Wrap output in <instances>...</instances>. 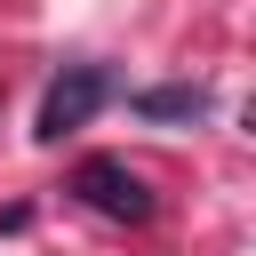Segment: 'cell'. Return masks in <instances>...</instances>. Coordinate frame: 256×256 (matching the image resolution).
<instances>
[{
    "label": "cell",
    "instance_id": "6da1fadb",
    "mask_svg": "<svg viewBox=\"0 0 256 256\" xmlns=\"http://www.w3.org/2000/svg\"><path fill=\"white\" fill-rule=\"evenodd\" d=\"M104 96H112V72H104V64H64V72L48 80V96H40L32 136H40V144H64L72 128H88V120L104 112Z\"/></svg>",
    "mask_w": 256,
    "mask_h": 256
},
{
    "label": "cell",
    "instance_id": "7a4b0ae2",
    "mask_svg": "<svg viewBox=\"0 0 256 256\" xmlns=\"http://www.w3.org/2000/svg\"><path fill=\"white\" fill-rule=\"evenodd\" d=\"M72 200L96 208V216H112V224H152V184L128 160H104V152L72 168Z\"/></svg>",
    "mask_w": 256,
    "mask_h": 256
},
{
    "label": "cell",
    "instance_id": "3957f363",
    "mask_svg": "<svg viewBox=\"0 0 256 256\" xmlns=\"http://www.w3.org/2000/svg\"><path fill=\"white\" fill-rule=\"evenodd\" d=\"M208 104H216V96H208L200 80H168V88H144V96H136L144 120H208Z\"/></svg>",
    "mask_w": 256,
    "mask_h": 256
}]
</instances>
